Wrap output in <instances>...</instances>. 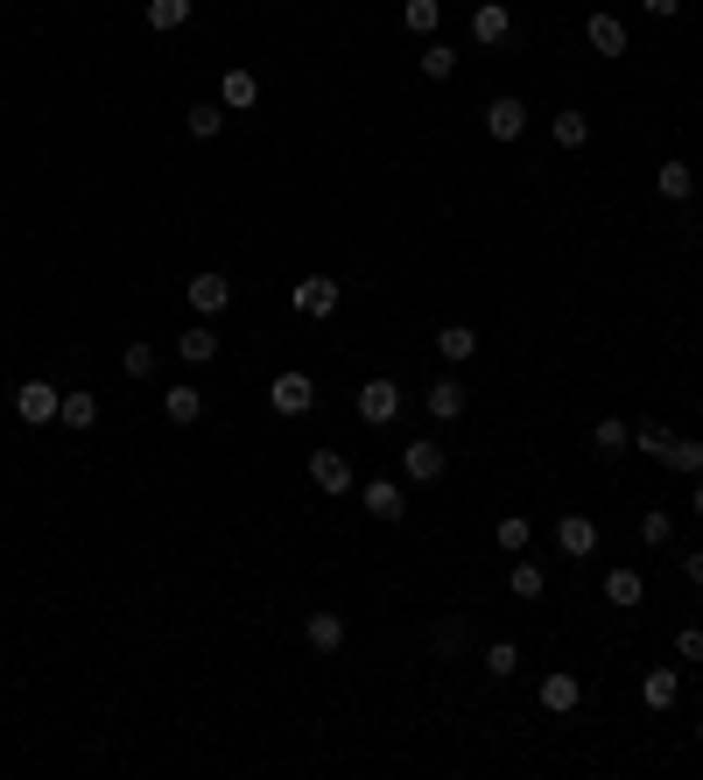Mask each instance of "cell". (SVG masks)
<instances>
[{
    "mask_svg": "<svg viewBox=\"0 0 703 780\" xmlns=\"http://www.w3.org/2000/svg\"><path fill=\"white\" fill-rule=\"evenodd\" d=\"M14 415H22L28 429L57 423V415H64V387H50V380H22V387H14Z\"/></svg>",
    "mask_w": 703,
    "mask_h": 780,
    "instance_id": "cell-1",
    "label": "cell"
},
{
    "mask_svg": "<svg viewBox=\"0 0 703 780\" xmlns=\"http://www.w3.org/2000/svg\"><path fill=\"white\" fill-rule=\"evenodd\" d=\"M267 408L275 415H310L317 408V380H310V373H275V380H267Z\"/></svg>",
    "mask_w": 703,
    "mask_h": 780,
    "instance_id": "cell-2",
    "label": "cell"
},
{
    "mask_svg": "<svg viewBox=\"0 0 703 780\" xmlns=\"http://www.w3.org/2000/svg\"><path fill=\"white\" fill-rule=\"evenodd\" d=\"M394 415H401V387L387 380V373H373V380L359 387V423H366V429H387Z\"/></svg>",
    "mask_w": 703,
    "mask_h": 780,
    "instance_id": "cell-3",
    "label": "cell"
},
{
    "mask_svg": "<svg viewBox=\"0 0 703 780\" xmlns=\"http://www.w3.org/2000/svg\"><path fill=\"white\" fill-rule=\"evenodd\" d=\"M338 295H346V289H338L331 275H303V281H296V317L324 324V317H331V310H338Z\"/></svg>",
    "mask_w": 703,
    "mask_h": 780,
    "instance_id": "cell-4",
    "label": "cell"
},
{
    "mask_svg": "<svg viewBox=\"0 0 703 780\" xmlns=\"http://www.w3.org/2000/svg\"><path fill=\"white\" fill-rule=\"evenodd\" d=\"M401 471H409V486H437L443 471H451V457H443V443H429V437H415L409 450H401Z\"/></svg>",
    "mask_w": 703,
    "mask_h": 780,
    "instance_id": "cell-5",
    "label": "cell"
},
{
    "mask_svg": "<svg viewBox=\"0 0 703 780\" xmlns=\"http://www.w3.org/2000/svg\"><path fill=\"white\" fill-rule=\"evenodd\" d=\"M359 506H366L373 520H409V492H401L394 478H366V486H359Z\"/></svg>",
    "mask_w": 703,
    "mask_h": 780,
    "instance_id": "cell-6",
    "label": "cell"
},
{
    "mask_svg": "<svg viewBox=\"0 0 703 780\" xmlns=\"http://www.w3.org/2000/svg\"><path fill=\"white\" fill-rule=\"evenodd\" d=\"M310 486L331 492V500H338V492H352V457H346V450H310Z\"/></svg>",
    "mask_w": 703,
    "mask_h": 780,
    "instance_id": "cell-7",
    "label": "cell"
},
{
    "mask_svg": "<svg viewBox=\"0 0 703 780\" xmlns=\"http://www.w3.org/2000/svg\"><path fill=\"white\" fill-rule=\"evenodd\" d=\"M184 295H190V310H198V317H218V310L233 303V281L204 267V275H190V281H184Z\"/></svg>",
    "mask_w": 703,
    "mask_h": 780,
    "instance_id": "cell-8",
    "label": "cell"
},
{
    "mask_svg": "<svg viewBox=\"0 0 703 780\" xmlns=\"http://www.w3.org/2000/svg\"><path fill=\"white\" fill-rule=\"evenodd\" d=\"M486 134H492V141H520V134H528V106H520L514 92H500L486 106Z\"/></svg>",
    "mask_w": 703,
    "mask_h": 780,
    "instance_id": "cell-9",
    "label": "cell"
},
{
    "mask_svg": "<svg viewBox=\"0 0 703 780\" xmlns=\"http://www.w3.org/2000/svg\"><path fill=\"white\" fill-rule=\"evenodd\" d=\"M556 549H563V556H577V563L598 556V520L591 514H563L556 520Z\"/></svg>",
    "mask_w": 703,
    "mask_h": 780,
    "instance_id": "cell-10",
    "label": "cell"
},
{
    "mask_svg": "<svg viewBox=\"0 0 703 780\" xmlns=\"http://www.w3.org/2000/svg\"><path fill=\"white\" fill-rule=\"evenodd\" d=\"M506 36H514V8H500V0H486V8H472V42H486V50H500Z\"/></svg>",
    "mask_w": 703,
    "mask_h": 780,
    "instance_id": "cell-11",
    "label": "cell"
},
{
    "mask_svg": "<svg viewBox=\"0 0 703 780\" xmlns=\"http://www.w3.org/2000/svg\"><path fill=\"white\" fill-rule=\"evenodd\" d=\"M218 106H226V113H253V106H261V78L233 64L226 78H218Z\"/></svg>",
    "mask_w": 703,
    "mask_h": 780,
    "instance_id": "cell-12",
    "label": "cell"
},
{
    "mask_svg": "<svg viewBox=\"0 0 703 780\" xmlns=\"http://www.w3.org/2000/svg\"><path fill=\"white\" fill-rule=\"evenodd\" d=\"M676 696H682V668H648L640 675V703H648V710H676Z\"/></svg>",
    "mask_w": 703,
    "mask_h": 780,
    "instance_id": "cell-13",
    "label": "cell"
},
{
    "mask_svg": "<svg viewBox=\"0 0 703 780\" xmlns=\"http://www.w3.org/2000/svg\"><path fill=\"white\" fill-rule=\"evenodd\" d=\"M429 415H437V423H457V415H465V380H457V373H443V380H429Z\"/></svg>",
    "mask_w": 703,
    "mask_h": 780,
    "instance_id": "cell-14",
    "label": "cell"
},
{
    "mask_svg": "<svg viewBox=\"0 0 703 780\" xmlns=\"http://www.w3.org/2000/svg\"><path fill=\"white\" fill-rule=\"evenodd\" d=\"M162 415H170V423H176V429H190V423H198V415H204V387H190V380H176V387H170V394H162Z\"/></svg>",
    "mask_w": 703,
    "mask_h": 780,
    "instance_id": "cell-15",
    "label": "cell"
},
{
    "mask_svg": "<svg viewBox=\"0 0 703 780\" xmlns=\"http://www.w3.org/2000/svg\"><path fill=\"white\" fill-rule=\"evenodd\" d=\"M640 597H648V577H640V569H605V605H619V612H633Z\"/></svg>",
    "mask_w": 703,
    "mask_h": 780,
    "instance_id": "cell-16",
    "label": "cell"
},
{
    "mask_svg": "<svg viewBox=\"0 0 703 780\" xmlns=\"http://www.w3.org/2000/svg\"><path fill=\"white\" fill-rule=\"evenodd\" d=\"M585 42H591L598 56H626V22H619V14H591V22H585Z\"/></svg>",
    "mask_w": 703,
    "mask_h": 780,
    "instance_id": "cell-17",
    "label": "cell"
},
{
    "mask_svg": "<svg viewBox=\"0 0 703 780\" xmlns=\"http://www.w3.org/2000/svg\"><path fill=\"white\" fill-rule=\"evenodd\" d=\"M303 640H310L317 654H338V647H346V619H338V612H310V619H303Z\"/></svg>",
    "mask_w": 703,
    "mask_h": 780,
    "instance_id": "cell-18",
    "label": "cell"
},
{
    "mask_svg": "<svg viewBox=\"0 0 703 780\" xmlns=\"http://www.w3.org/2000/svg\"><path fill=\"white\" fill-rule=\"evenodd\" d=\"M654 190H662L668 204H690L696 198V169L690 162H662V169H654Z\"/></svg>",
    "mask_w": 703,
    "mask_h": 780,
    "instance_id": "cell-19",
    "label": "cell"
},
{
    "mask_svg": "<svg viewBox=\"0 0 703 780\" xmlns=\"http://www.w3.org/2000/svg\"><path fill=\"white\" fill-rule=\"evenodd\" d=\"M472 352H478V331H472V324H443V331H437V358H443V366H465Z\"/></svg>",
    "mask_w": 703,
    "mask_h": 780,
    "instance_id": "cell-20",
    "label": "cell"
},
{
    "mask_svg": "<svg viewBox=\"0 0 703 780\" xmlns=\"http://www.w3.org/2000/svg\"><path fill=\"white\" fill-rule=\"evenodd\" d=\"M577 703H585V682H577V675H542V710H577Z\"/></svg>",
    "mask_w": 703,
    "mask_h": 780,
    "instance_id": "cell-21",
    "label": "cell"
},
{
    "mask_svg": "<svg viewBox=\"0 0 703 780\" xmlns=\"http://www.w3.org/2000/svg\"><path fill=\"white\" fill-rule=\"evenodd\" d=\"M176 352H184V366H212L218 358V331L212 324H190V331L176 338Z\"/></svg>",
    "mask_w": 703,
    "mask_h": 780,
    "instance_id": "cell-22",
    "label": "cell"
},
{
    "mask_svg": "<svg viewBox=\"0 0 703 780\" xmlns=\"http://www.w3.org/2000/svg\"><path fill=\"white\" fill-rule=\"evenodd\" d=\"M662 464H668V471H682V478H703V443L696 437H668Z\"/></svg>",
    "mask_w": 703,
    "mask_h": 780,
    "instance_id": "cell-23",
    "label": "cell"
},
{
    "mask_svg": "<svg viewBox=\"0 0 703 780\" xmlns=\"http://www.w3.org/2000/svg\"><path fill=\"white\" fill-rule=\"evenodd\" d=\"M57 423H64V429H78V437H85V429L99 423V394H85V387H71V394H64V415H57Z\"/></svg>",
    "mask_w": 703,
    "mask_h": 780,
    "instance_id": "cell-24",
    "label": "cell"
},
{
    "mask_svg": "<svg viewBox=\"0 0 703 780\" xmlns=\"http://www.w3.org/2000/svg\"><path fill=\"white\" fill-rule=\"evenodd\" d=\"M506 591H514V597H520V605H535V597H542V591H549V577H542V563H514V569H506Z\"/></svg>",
    "mask_w": 703,
    "mask_h": 780,
    "instance_id": "cell-25",
    "label": "cell"
},
{
    "mask_svg": "<svg viewBox=\"0 0 703 780\" xmlns=\"http://www.w3.org/2000/svg\"><path fill=\"white\" fill-rule=\"evenodd\" d=\"M184 127H190V141H218V127H226V106H212V99H204V106L184 113Z\"/></svg>",
    "mask_w": 703,
    "mask_h": 780,
    "instance_id": "cell-26",
    "label": "cell"
},
{
    "mask_svg": "<svg viewBox=\"0 0 703 780\" xmlns=\"http://www.w3.org/2000/svg\"><path fill=\"white\" fill-rule=\"evenodd\" d=\"M626 443H633V429H626V423H619V415H605V423H598V429H591V450H598V457H619V450H626Z\"/></svg>",
    "mask_w": 703,
    "mask_h": 780,
    "instance_id": "cell-27",
    "label": "cell"
},
{
    "mask_svg": "<svg viewBox=\"0 0 703 780\" xmlns=\"http://www.w3.org/2000/svg\"><path fill=\"white\" fill-rule=\"evenodd\" d=\"M120 373H127V380H148V373H155V344L127 338V344H120Z\"/></svg>",
    "mask_w": 703,
    "mask_h": 780,
    "instance_id": "cell-28",
    "label": "cell"
},
{
    "mask_svg": "<svg viewBox=\"0 0 703 780\" xmlns=\"http://www.w3.org/2000/svg\"><path fill=\"white\" fill-rule=\"evenodd\" d=\"M401 22H409V36H437L443 0H409V8H401Z\"/></svg>",
    "mask_w": 703,
    "mask_h": 780,
    "instance_id": "cell-29",
    "label": "cell"
},
{
    "mask_svg": "<svg viewBox=\"0 0 703 780\" xmlns=\"http://www.w3.org/2000/svg\"><path fill=\"white\" fill-rule=\"evenodd\" d=\"M190 22V0H148V28L155 36H170V28H184Z\"/></svg>",
    "mask_w": 703,
    "mask_h": 780,
    "instance_id": "cell-30",
    "label": "cell"
},
{
    "mask_svg": "<svg viewBox=\"0 0 703 780\" xmlns=\"http://www.w3.org/2000/svg\"><path fill=\"white\" fill-rule=\"evenodd\" d=\"M492 542H500V549H506V556H520V549H528V542H535V528H528V514H506V520H500V528H492Z\"/></svg>",
    "mask_w": 703,
    "mask_h": 780,
    "instance_id": "cell-31",
    "label": "cell"
},
{
    "mask_svg": "<svg viewBox=\"0 0 703 780\" xmlns=\"http://www.w3.org/2000/svg\"><path fill=\"white\" fill-rule=\"evenodd\" d=\"M549 134H556V148H585L591 141V119L570 106V113H556V127H549Z\"/></svg>",
    "mask_w": 703,
    "mask_h": 780,
    "instance_id": "cell-32",
    "label": "cell"
},
{
    "mask_svg": "<svg viewBox=\"0 0 703 780\" xmlns=\"http://www.w3.org/2000/svg\"><path fill=\"white\" fill-rule=\"evenodd\" d=\"M640 542H648V549H668V542H676V520H668L662 506H648V514H640Z\"/></svg>",
    "mask_w": 703,
    "mask_h": 780,
    "instance_id": "cell-33",
    "label": "cell"
},
{
    "mask_svg": "<svg viewBox=\"0 0 703 780\" xmlns=\"http://www.w3.org/2000/svg\"><path fill=\"white\" fill-rule=\"evenodd\" d=\"M514 668H520V647H514V640H492V647H486V675H492V682H506Z\"/></svg>",
    "mask_w": 703,
    "mask_h": 780,
    "instance_id": "cell-34",
    "label": "cell"
},
{
    "mask_svg": "<svg viewBox=\"0 0 703 780\" xmlns=\"http://www.w3.org/2000/svg\"><path fill=\"white\" fill-rule=\"evenodd\" d=\"M451 71H457L451 42H423V78H451Z\"/></svg>",
    "mask_w": 703,
    "mask_h": 780,
    "instance_id": "cell-35",
    "label": "cell"
},
{
    "mask_svg": "<svg viewBox=\"0 0 703 780\" xmlns=\"http://www.w3.org/2000/svg\"><path fill=\"white\" fill-rule=\"evenodd\" d=\"M633 450H640V457H654V464H662L668 429H662V423H633Z\"/></svg>",
    "mask_w": 703,
    "mask_h": 780,
    "instance_id": "cell-36",
    "label": "cell"
},
{
    "mask_svg": "<svg viewBox=\"0 0 703 780\" xmlns=\"http://www.w3.org/2000/svg\"><path fill=\"white\" fill-rule=\"evenodd\" d=\"M676 662L703 668V626H682V633H676Z\"/></svg>",
    "mask_w": 703,
    "mask_h": 780,
    "instance_id": "cell-37",
    "label": "cell"
},
{
    "mask_svg": "<svg viewBox=\"0 0 703 780\" xmlns=\"http://www.w3.org/2000/svg\"><path fill=\"white\" fill-rule=\"evenodd\" d=\"M457 647H465V626L443 619V626H437V654H457Z\"/></svg>",
    "mask_w": 703,
    "mask_h": 780,
    "instance_id": "cell-38",
    "label": "cell"
},
{
    "mask_svg": "<svg viewBox=\"0 0 703 780\" xmlns=\"http://www.w3.org/2000/svg\"><path fill=\"white\" fill-rule=\"evenodd\" d=\"M640 8H648L654 22H668V14H682V0H640Z\"/></svg>",
    "mask_w": 703,
    "mask_h": 780,
    "instance_id": "cell-39",
    "label": "cell"
},
{
    "mask_svg": "<svg viewBox=\"0 0 703 780\" xmlns=\"http://www.w3.org/2000/svg\"><path fill=\"white\" fill-rule=\"evenodd\" d=\"M682 577H690V583H703V549H690V556H682Z\"/></svg>",
    "mask_w": 703,
    "mask_h": 780,
    "instance_id": "cell-40",
    "label": "cell"
},
{
    "mask_svg": "<svg viewBox=\"0 0 703 780\" xmlns=\"http://www.w3.org/2000/svg\"><path fill=\"white\" fill-rule=\"evenodd\" d=\"M690 514L703 520V478H696V492H690Z\"/></svg>",
    "mask_w": 703,
    "mask_h": 780,
    "instance_id": "cell-41",
    "label": "cell"
},
{
    "mask_svg": "<svg viewBox=\"0 0 703 780\" xmlns=\"http://www.w3.org/2000/svg\"><path fill=\"white\" fill-rule=\"evenodd\" d=\"M696 745H703V725H696Z\"/></svg>",
    "mask_w": 703,
    "mask_h": 780,
    "instance_id": "cell-42",
    "label": "cell"
}]
</instances>
